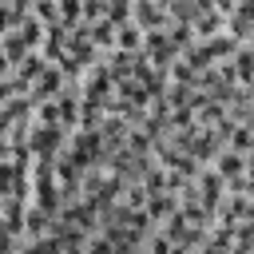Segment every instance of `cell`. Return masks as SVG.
Instances as JSON below:
<instances>
[{"instance_id":"1","label":"cell","mask_w":254,"mask_h":254,"mask_svg":"<svg viewBox=\"0 0 254 254\" xmlns=\"http://www.w3.org/2000/svg\"><path fill=\"white\" fill-rule=\"evenodd\" d=\"M218 175H222V183H234V179H246V155L242 151H222L218 155V167H214Z\"/></svg>"}]
</instances>
